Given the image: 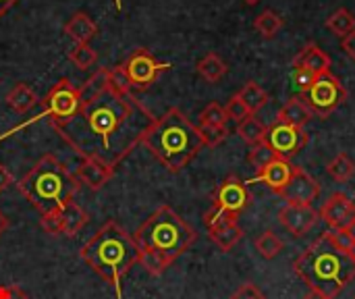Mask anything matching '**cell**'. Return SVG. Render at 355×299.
<instances>
[{"instance_id": "cell-22", "label": "cell", "mask_w": 355, "mask_h": 299, "mask_svg": "<svg viewBox=\"0 0 355 299\" xmlns=\"http://www.w3.org/2000/svg\"><path fill=\"white\" fill-rule=\"evenodd\" d=\"M6 104L17 112V114H25L29 112L35 104H37V96L35 92L27 85V83H17L12 85V89L6 94Z\"/></svg>"}, {"instance_id": "cell-11", "label": "cell", "mask_w": 355, "mask_h": 299, "mask_svg": "<svg viewBox=\"0 0 355 299\" xmlns=\"http://www.w3.org/2000/svg\"><path fill=\"white\" fill-rule=\"evenodd\" d=\"M266 142L275 148V152L279 154V158H291L295 154L302 152V148L308 144V135L304 133V129L285 125V123H275L268 133H266Z\"/></svg>"}, {"instance_id": "cell-8", "label": "cell", "mask_w": 355, "mask_h": 299, "mask_svg": "<svg viewBox=\"0 0 355 299\" xmlns=\"http://www.w3.org/2000/svg\"><path fill=\"white\" fill-rule=\"evenodd\" d=\"M345 87L333 73H324L314 79L312 87L306 92V104L312 110V114H320L322 119L329 117L333 110H337L345 102Z\"/></svg>"}, {"instance_id": "cell-13", "label": "cell", "mask_w": 355, "mask_h": 299, "mask_svg": "<svg viewBox=\"0 0 355 299\" xmlns=\"http://www.w3.org/2000/svg\"><path fill=\"white\" fill-rule=\"evenodd\" d=\"M318 219L320 216L312 206H300V204H287L279 214L281 225L297 239L308 235L316 227Z\"/></svg>"}, {"instance_id": "cell-2", "label": "cell", "mask_w": 355, "mask_h": 299, "mask_svg": "<svg viewBox=\"0 0 355 299\" xmlns=\"http://www.w3.org/2000/svg\"><path fill=\"white\" fill-rule=\"evenodd\" d=\"M81 260L123 298V279L139 264L135 239L114 221H108L79 252Z\"/></svg>"}, {"instance_id": "cell-24", "label": "cell", "mask_w": 355, "mask_h": 299, "mask_svg": "<svg viewBox=\"0 0 355 299\" xmlns=\"http://www.w3.org/2000/svg\"><path fill=\"white\" fill-rule=\"evenodd\" d=\"M237 133H239V137H241L243 142H248L250 146H256V144H260V142L266 139L268 129H266V125H264L260 119H256V117L252 114V117H248L245 121H241V123L237 125Z\"/></svg>"}, {"instance_id": "cell-26", "label": "cell", "mask_w": 355, "mask_h": 299, "mask_svg": "<svg viewBox=\"0 0 355 299\" xmlns=\"http://www.w3.org/2000/svg\"><path fill=\"white\" fill-rule=\"evenodd\" d=\"M279 158V154L275 152V148L264 139V142H260V144H256V146H252V150H250V154H248V162L254 166V171L256 173H262L270 162H275Z\"/></svg>"}, {"instance_id": "cell-28", "label": "cell", "mask_w": 355, "mask_h": 299, "mask_svg": "<svg viewBox=\"0 0 355 299\" xmlns=\"http://www.w3.org/2000/svg\"><path fill=\"white\" fill-rule=\"evenodd\" d=\"M254 27H256V31L262 37H275L281 31V27H283V17H279L275 10H262L256 17Z\"/></svg>"}, {"instance_id": "cell-38", "label": "cell", "mask_w": 355, "mask_h": 299, "mask_svg": "<svg viewBox=\"0 0 355 299\" xmlns=\"http://www.w3.org/2000/svg\"><path fill=\"white\" fill-rule=\"evenodd\" d=\"M291 77H293V83L300 87V92H304V94L312 87V83H314V79H316L312 73H308L306 69H300V67H293Z\"/></svg>"}, {"instance_id": "cell-21", "label": "cell", "mask_w": 355, "mask_h": 299, "mask_svg": "<svg viewBox=\"0 0 355 299\" xmlns=\"http://www.w3.org/2000/svg\"><path fill=\"white\" fill-rule=\"evenodd\" d=\"M87 221H89L87 212H85L81 206H77L75 202L67 204V206L60 210L62 235H67V237H75V235H77V233L87 225Z\"/></svg>"}, {"instance_id": "cell-20", "label": "cell", "mask_w": 355, "mask_h": 299, "mask_svg": "<svg viewBox=\"0 0 355 299\" xmlns=\"http://www.w3.org/2000/svg\"><path fill=\"white\" fill-rule=\"evenodd\" d=\"M208 235L210 239L223 250V252H231L243 237V229L237 225V221H231V223H225V225H218V227H212L208 229Z\"/></svg>"}, {"instance_id": "cell-17", "label": "cell", "mask_w": 355, "mask_h": 299, "mask_svg": "<svg viewBox=\"0 0 355 299\" xmlns=\"http://www.w3.org/2000/svg\"><path fill=\"white\" fill-rule=\"evenodd\" d=\"M293 67H300V69H306L308 73H312L314 77H320L324 73H331V56L320 50L316 44H308L300 56L295 58Z\"/></svg>"}, {"instance_id": "cell-33", "label": "cell", "mask_w": 355, "mask_h": 299, "mask_svg": "<svg viewBox=\"0 0 355 299\" xmlns=\"http://www.w3.org/2000/svg\"><path fill=\"white\" fill-rule=\"evenodd\" d=\"M225 110H227V117H229V121H235L237 125L241 123V121H245L248 117H252V112L248 110V106L241 102V98L235 94L231 100H229V104L225 106Z\"/></svg>"}, {"instance_id": "cell-39", "label": "cell", "mask_w": 355, "mask_h": 299, "mask_svg": "<svg viewBox=\"0 0 355 299\" xmlns=\"http://www.w3.org/2000/svg\"><path fill=\"white\" fill-rule=\"evenodd\" d=\"M231 299H266V296L262 293L260 287H256L254 283H243L233 296Z\"/></svg>"}, {"instance_id": "cell-1", "label": "cell", "mask_w": 355, "mask_h": 299, "mask_svg": "<svg viewBox=\"0 0 355 299\" xmlns=\"http://www.w3.org/2000/svg\"><path fill=\"white\" fill-rule=\"evenodd\" d=\"M81 89V108L64 123L52 125L67 146L83 156L116 169L154 123V114L131 94L108 81V69L96 71Z\"/></svg>"}, {"instance_id": "cell-18", "label": "cell", "mask_w": 355, "mask_h": 299, "mask_svg": "<svg viewBox=\"0 0 355 299\" xmlns=\"http://www.w3.org/2000/svg\"><path fill=\"white\" fill-rule=\"evenodd\" d=\"M310 119H312V110L308 108L304 98L287 100L285 106L279 110V117H277L279 123H285V125H291V127H297V129H304Z\"/></svg>"}, {"instance_id": "cell-4", "label": "cell", "mask_w": 355, "mask_h": 299, "mask_svg": "<svg viewBox=\"0 0 355 299\" xmlns=\"http://www.w3.org/2000/svg\"><path fill=\"white\" fill-rule=\"evenodd\" d=\"M17 187L23 198L44 216L60 212L67 204H71L79 189V181L54 154H46L25 173Z\"/></svg>"}, {"instance_id": "cell-41", "label": "cell", "mask_w": 355, "mask_h": 299, "mask_svg": "<svg viewBox=\"0 0 355 299\" xmlns=\"http://www.w3.org/2000/svg\"><path fill=\"white\" fill-rule=\"evenodd\" d=\"M12 183H15V179H12L10 171L4 164H0V191H6Z\"/></svg>"}, {"instance_id": "cell-10", "label": "cell", "mask_w": 355, "mask_h": 299, "mask_svg": "<svg viewBox=\"0 0 355 299\" xmlns=\"http://www.w3.org/2000/svg\"><path fill=\"white\" fill-rule=\"evenodd\" d=\"M250 200H252V196L248 191V185L237 177H229L218 185V189L214 194L212 208L233 214V216H239L250 206Z\"/></svg>"}, {"instance_id": "cell-15", "label": "cell", "mask_w": 355, "mask_h": 299, "mask_svg": "<svg viewBox=\"0 0 355 299\" xmlns=\"http://www.w3.org/2000/svg\"><path fill=\"white\" fill-rule=\"evenodd\" d=\"M293 164L289 162V160H285V158H277L275 162H270L262 173H258L254 179H250L248 183H256V181H260V183H264L266 187H270L275 194H281L283 191V187L289 183V179H291V175H293Z\"/></svg>"}, {"instance_id": "cell-46", "label": "cell", "mask_w": 355, "mask_h": 299, "mask_svg": "<svg viewBox=\"0 0 355 299\" xmlns=\"http://www.w3.org/2000/svg\"><path fill=\"white\" fill-rule=\"evenodd\" d=\"M345 231H347V233L352 235V239L355 241V216H354V221H352V223L347 225V229H345Z\"/></svg>"}, {"instance_id": "cell-9", "label": "cell", "mask_w": 355, "mask_h": 299, "mask_svg": "<svg viewBox=\"0 0 355 299\" xmlns=\"http://www.w3.org/2000/svg\"><path fill=\"white\" fill-rule=\"evenodd\" d=\"M123 69L129 77L131 89H146L158 79L160 73L171 69V62H160L150 50L137 48L123 62Z\"/></svg>"}, {"instance_id": "cell-35", "label": "cell", "mask_w": 355, "mask_h": 299, "mask_svg": "<svg viewBox=\"0 0 355 299\" xmlns=\"http://www.w3.org/2000/svg\"><path fill=\"white\" fill-rule=\"evenodd\" d=\"M108 81H110V85H112L114 89H119V92H133V89H131V83H129V77H127V73H125V69H123V65L108 69Z\"/></svg>"}, {"instance_id": "cell-31", "label": "cell", "mask_w": 355, "mask_h": 299, "mask_svg": "<svg viewBox=\"0 0 355 299\" xmlns=\"http://www.w3.org/2000/svg\"><path fill=\"white\" fill-rule=\"evenodd\" d=\"M69 60H71L77 69L87 71L89 67L96 65L98 54H96V50H94L89 44H75V48L69 52Z\"/></svg>"}, {"instance_id": "cell-23", "label": "cell", "mask_w": 355, "mask_h": 299, "mask_svg": "<svg viewBox=\"0 0 355 299\" xmlns=\"http://www.w3.org/2000/svg\"><path fill=\"white\" fill-rule=\"evenodd\" d=\"M196 69H198L200 77H202L204 81H208V83H216V81H220V79L227 75V62H225L218 54H214V52L206 54V56L198 62Z\"/></svg>"}, {"instance_id": "cell-7", "label": "cell", "mask_w": 355, "mask_h": 299, "mask_svg": "<svg viewBox=\"0 0 355 299\" xmlns=\"http://www.w3.org/2000/svg\"><path fill=\"white\" fill-rule=\"evenodd\" d=\"M42 104H44V108H42L40 117H35V121L50 119L52 125L64 123L71 117H75V112L81 108V89L77 85H73L69 79H60L46 94Z\"/></svg>"}, {"instance_id": "cell-30", "label": "cell", "mask_w": 355, "mask_h": 299, "mask_svg": "<svg viewBox=\"0 0 355 299\" xmlns=\"http://www.w3.org/2000/svg\"><path fill=\"white\" fill-rule=\"evenodd\" d=\"M256 250L260 252V256H264L266 260L277 258L283 252V241L279 235H275L272 231H264L260 237H256Z\"/></svg>"}, {"instance_id": "cell-40", "label": "cell", "mask_w": 355, "mask_h": 299, "mask_svg": "<svg viewBox=\"0 0 355 299\" xmlns=\"http://www.w3.org/2000/svg\"><path fill=\"white\" fill-rule=\"evenodd\" d=\"M0 299H29L27 293L17 285H0Z\"/></svg>"}, {"instance_id": "cell-14", "label": "cell", "mask_w": 355, "mask_h": 299, "mask_svg": "<svg viewBox=\"0 0 355 299\" xmlns=\"http://www.w3.org/2000/svg\"><path fill=\"white\" fill-rule=\"evenodd\" d=\"M320 216L331 229H347L355 216L354 202L345 194H333L322 206Z\"/></svg>"}, {"instance_id": "cell-32", "label": "cell", "mask_w": 355, "mask_h": 299, "mask_svg": "<svg viewBox=\"0 0 355 299\" xmlns=\"http://www.w3.org/2000/svg\"><path fill=\"white\" fill-rule=\"evenodd\" d=\"M227 123H229L227 110L216 102L208 104L200 114V125L204 127H227Z\"/></svg>"}, {"instance_id": "cell-5", "label": "cell", "mask_w": 355, "mask_h": 299, "mask_svg": "<svg viewBox=\"0 0 355 299\" xmlns=\"http://www.w3.org/2000/svg\"><path fill=\"white\" fill-rule=\"evenodd\" d=\"M295 273L308 283L310 289L335 299L355 277V264L347 254L339 252L331 244L324 233L295 260Z\"/></svg>"}, {"instance_id": "cell-6", "label": "cell", "mask_w": 355, "mask_h": 299, "mask_svg": "<svg viewBox=\"0 0 355 299\" xmlns=\"http://www.w3.org/2000/svg\"><path fill=\"white\" fill-rule=\"evenodd\" d=\"M196 231L171 206H160L135 231L133 239L139 252H152L173 264L196 241Z\"/></svg>"}, {"instance_id": "cell-48", "label": "cell", "mask_w": 355, "mask_h": 299, "mask_svg": "<svg viewBox=\"0 0 355 299\" xmlns=\"http://www.w3.org/2000/svg\"><path fill=\"white\" fill-rule=\"evenodd\" d=\"M243 2H245V4H258L260 0H243Z\"/></svg>"}, {"instance_id": "cell-45", "label": "cell", "mask_w": 355, "mask_h": 299, "mask_svg": "<svg viewBox=\"0 0 355 299\" xmlns=\"http://www.w3.org/2000/svg\"><path fill=\"white\" fill-rule=\"evenodd\" d=\"M8 225H10V223H8V219L0 212V235H4V233H6Z\"/></svg>"}, {"instance_id": "cell-47", "label": "cell", "mask_w": 355, "mask_h": 299, "mask_svg": "<svg viewBox=\"0 0 355 299\" xmlns=\"http://www.w3.org/2000/svg\"><path fill=\"white\" fill-rule=\"evenodd\" d=\"M347 256H349V260H352V262H354V264H355V244H354V246H352V250L347 252Z\"/></svg>"}, {"instance_id": "cell-29", "label": "cell", "mask_w": 355, "mask_h": 299, "mask_svg": "<svg viewBox=\"0 0 355 299\" xmlns=\"http://www.w3.org/2000/svg\"><path fill=\"white\" fill-rule=\"evenodd\" d=\"M327 171H329V175H331L335 181L345 183V181H349V179L354 177L355 164L347 154H337V156L329 162Z\"/></svg>"}, {"instance_id": "cell-44", "label": "cell", "mask_w": 355, "mask_h": 299, "mask_svg": "<svg viewBox=\"0 0 355 299\" xmlns=\"http://www.w3.org/2000/svg\"><path fill=\"white\" fill-rule=\"evenodd\" d=\"M304 299H331V298H327L324 293H320V291H316V289H310V291L304 296Z\"/></svg>"}, {"instance_id": "cell-34", "label": "cell", "mask_w": 355, "mask_h": 299, "mask_svg": "<svg viewBox=\"0 0 355 299\" xmlns=\"http://www.w3.org/2000/svg\"><path fill=\"white\" fill-rule=\"evenodd\" d=\"M198 131L202 135L204 146H210V148H214L227 139V127H204V125H200Z\"/></svg>"}, {"instance_id": "cell-42", "label": "cell", "mask_w": 355, "mask_h": 299, "mask_svg": "<svg viewBox=\"0 0 355 299\" xmlns=\"http://www.w3.org/2000/svg\"><path fill=\"white\" fill-rule=\"evenodd\" d=\"M341 44H343V50H345V54L355 60V29L349 33V35H345L343 40H341Z\"/></svg>"}, {"instance_id": "cell-43", "label": "cell", "mask_w": 355, "mask_h": 299, "mask_svg": "<svg viewBox=\"0 0 355 299\" xmlns=\"http://www.w3.org/2000/svg\"><path fill=\"white\" fill-rule=\"evenodd\" d=\"M19 0H0V17H4Z\"/></svg>"}, {"instance_id": "cell-49", "label": "cell", "mask_w": 355, "mask_h": 299, "mask_svg": "<svg viewBox=\"0 0 355 299\" xmlns=\"http://www.w3.org/2000/svg\"><path fill=\"white\" fill-rule=\"evenodd\" d=\"M114 4H116V10H121V8H123V4H121V0H114Z\"/></svg>"}, {"instance_id": "cell-25", "label": "cell", "mask_w": 355, "mask_h": 299, "mask_svg": "<svg viewBox=\"0 0 355 299\" xmlns=\"http://www.w3.org/2000/svg\"><path fill=\"white\" fill-rule=\"evenodd\" d=\"M237 96L241 98V102L248 106V110H250L252 114H256L258 110H262V108L268 104V94H266L258 83H254V81L245 83Z\"/></svg>"}, {"instance_id": "cell-12", "label": "cell", "mask_w": 355, "mask_h": 299, "mask_svg": "<svg viewBox=\"0 0 355 299\" xmlns=\"http://www.w3.org/2000/svg\"><path fill=\"white\" fill-rule=\"evenodd\" d=\"M320 194V185L316 183L314 177H310L306 171H302L300 166L293 169V175L289 179V183L283 187V191L279 196H283L287 200V204H300V206H310Z\"/></svg>"}, {"instance_id": "cell-16", "label": "cell", "mask_w": 355, "mask_h": 299, "mask_svg": "<svg viewBox=\"0 0 355 299\" xmlns=\"http://www.w3.org/2000/svg\"><path fill=\"white\" fill-rule=\"evenodd\" d=\"M112 175H114V171L108 169L106 164H102L98 160H92V158H83V162L79 164L75 177H77L79 183H83V185H87L89 189L96 191V189H102L110 181Z\"/></svg>"}, {"instance_id": "cell-36", "label": "cell", "mask_w": 355, "mask_h": 299, "mask_svg": "<svg viewBox=\"0 0 355 299\" xmlns=\"http://www.w3.org/2000/svg\"><path fill=\"white\" fill-rule=\"evenodd\" d=\"M327 235H329L331 244H333L339 252H343V254H347V252L352 250V246L355 244L354 239H352V235H349L345 229H333V231H329Z\"/></svg>"}, {"instance_id": "cell-19", "label": "cell", "mask_w": 355, "mask_h": 299, "mask_svg": "<svg viewBox=\"0 0 355 299\" xmlns=\"http://www.w3.org/2000/svg\"><path fill=\"white\" fill-rule=\"evenodd\" d=\"M98 27L85 12H75L67 23H64V33L75 40V44H87L96 35Z\"/></svg>"}, {"instance_id": "cell-27", "label": "cell", "mask_w": 355, "mask_h": 299, "mask_svg": "<svg viewBox=\"0 0 355 299\" xmlns=\"http://www.w3.org/2000/svg\"><path fill=\"white\" fill-rule=\"evenodd\" d=\"M327 27L337 35V37H345L355 29V17L354 12H349L347 8H339L335 10L329 19H327Z\"/></svg>"}, {"instance_id": "cell-3", "label": "cell", "mask_w": 355, "mask_h": 299, "mask_svg": "<svg viewBox=\"0 0 355 299\" xmlns=\"http://www.w3.org/2000/svg\"><path fill=\"white\" fill-rule=\"evenodd\" d=\"M141 144L171 173H181L206 148L198 127L179 108H168L154 119Z\"/></svg>"}, {"instance_id": "cell-37", "label": "cell", "mask_w": 355, "mask_h": 299, "mask_svg": "<svg viewBox=\"0 0 355 299\" xmlns=\"http://www.w3.org/2000/svg\"><path fill=\"white\" fill-rule=\"evenodd\" d=\"M42 229L52 235V237H58L62 235V225H60V212H52V214H44L42 216Z\"/></svg>"}]
</instances>
